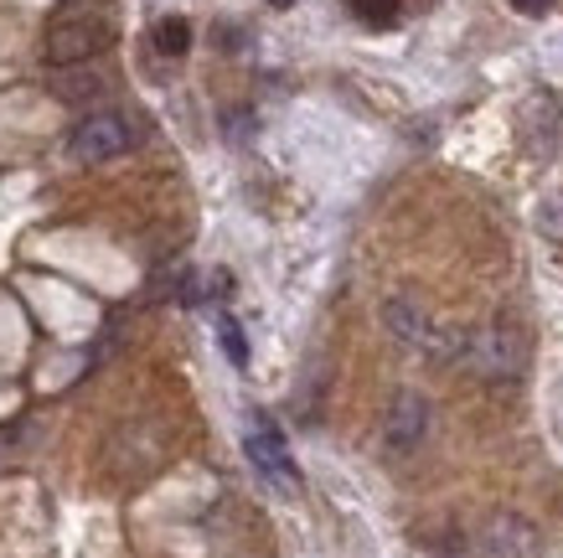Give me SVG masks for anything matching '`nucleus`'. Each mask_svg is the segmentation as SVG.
<instances>
[{
	"label": "nucleus",
	"mask_w": 563,
	"mask_h": 558,
	"mask_svg": "<svg viewBox=\"0 0 563 558\" xmlns=\"http://www.w3.org/2000/svg\"><path fill=\"white\" fill-rule=\"evenodd\" d=\"M512 11H522V17H543V11H553V0H512Z\"/></svg>",
	"instance_id": "2eb2a0df"
},
{
	"label": "nucleus",
	"mask_w": 563,
	"mask_h": 558,
	"mask_svg": "<svg viewBox=\"0 0 563 558\" xmlns=\"http://www.w3.org/2000/svg\"><path fill=\"white\" fill-rule=\"evenodd\" d=\"M455 362L481 378H522L528 368V341L512 321H492V326H461V347H455Z\"/></svg>",
	"instance_id": "f257e3e1"
},
{
	"label": "nucleus",
	"mask_w": 563,
	"mask_h": 558,
	"mask_svg": "<svg viewBox=\"0 0 563 558\" xmlns=\"http://www.w3.org/2000/svg\"><path fill=\"white\" fill-rule=\"evenodd\" d=\"M383 321H388V331L409 352L429 357V362H455V347H461V326H440L434 316H424L413 300H388L383 305Z\"/></svg>",
	"instance_id": "f03ea898"
},
{
	"label": "nucleus",
	"mask_w": 563,
	"mask_h": 558,
	"mask_svg": "<svg viewBox=\"0 0 563 558\" xmlns=\"http://www.w3.org/2000/svg\"><path fill=\"white\" fill-rule=\"evenodd\" d=\"M543 228H548V233H553V238H559V243H563V192H553V203L543 207Z\"/></svg>",
	"instance_id": "ddd939ff"
},
{
	"label": "nucleus",
	"mask_w": 563,
	"mask_h": 558,
	"mask_svg": "<svg viewBox=\"0 0 563 558\" xmlns=\"http://www.w3.org/2000/svg\"><path fill=\"white\" fill-rule=\"evenodd\" d=\"M187 47H191V21H181V17L155 21V52L161 57H187Z\"/></svg>",
	"instance_id": "9d476101"
},
{
	"label": "nucleus",
	"mask_w": 563,
	"mask_h": 558,
	"mask_svg": "<svg viewBox=\"0 0 563 558\" xmlns=\"http://www.w3.org/2000/svg\"><path fill=\"white\" fill-rule=\"evenodd\" d=\"M269 6H274V11H285V6H295V0H269Z\"/></svg>",
	"instance_id": "dca6fc26"
},
{
	"label": "nucleus",
	"mask_w": 563,
	"mask_h": 558,
	"mask_svg": "<svg viewBox=\"0 0 563 558\" xmlns=\"http://www.w3.org/2000/svg\"><path fill=\"white\" fill-rule=\"evenodd\" d=\"M559 99L553 94H532L528 103H522V135H528V151L532 155H553V145H559Z\"/></svg>",
	"instance_id": "6e6552de"
},
{
	"label": "nucleus",
	"mask_w": 563,
	"mask_h": 558,
	"mask_svg": "<svg viewBox=\"0 0 563 558\" xmlns=\"http://www.w3.org/2000/svg\"><path fill=\"white\" fill-rule=\"evenodd\" d=\"M429 435V398L424 393H393L388 414H383V445H388L393 456H409V450H419V440Z\"/></svg>",
	"instance_id": "423d86ee"
},
{
	"label": "nucleus",
	"mask_w": 563,
	"mask_h": 558,
	"mask_svg": "<svg viewBox=\"0 0 563 558\" xmlns=\"http://www.w3.org/2000/svg\"><path fill=\"white\" fill-rule=\"evenodd\" d=\"M243 450H249V466H254V471L264 475L279 496H295V491H300V471H295V460H290V445H285L279 424H274L264 408H254V414H249Z\"/></svg>",
	"instance_id": "7ed1b4c3"
},
{
	"label": "nucleus",
	"mask_w": 563,
	"mask_h": 558,
	"mask_svg": "<svg viewBox=\"0 0 563 558\" xmlns=\"http://www.w3.org/2000/svg\"><path fill=\"white\" fill-rule=\"evenodd\" d=\"M222 124H228V135H233V140H243V135H249V124H254V119L243 114V109H233V114L222 119Z\"/></svg>",
	"instance_id": "4468645a"
},
{
	"label": "nucleus",
	"mask_w": 563,
	"mask_h": 558,
	"mask_svg": "<svg viewBox=\"0 0 563 558\" xmlns=\"http://www.w3.org/2000/svg\"><path fill=\"white\" fill-rule=\"evenodd\" d=\"M47 88H52V94H57L63 103H99L103 94H109L103 73L88 68V63H78V68H52V73H47Z\"/></svg>",
	"instance_id": "1a4fd4ad"
},
{
	"label": "nucleus",
	"mask_w": 563,
	"mask_h": 558,
	"mask_svg": "<svg viewBox=\"0 0 563 558\" xmlns=\"http://www.w3.org/2000/svg\"><path fill=\"white\" fill-rule=\"evenodd\" d=\"M486 558H543V538H538V527L528 517H517V512H496L492 523H486Z\"/></svg>",
	"instance_id": "0eeeda50"
},
{
	"label": "nucleus",
	"mask_w": 563,
	"mask_h": 558,
	"mask_svg": "<svg viewBox=\"0 0 563 558\" xmlns=\"http://www.w3.org/2000/svg\"><path fill=\"white\" fill-rule=\"evenodd\" d=\"M398 11H404V0H352V17L362 26H393Z\"/></svg>",
	"instance_id": "9b49d317"
},
{
	"label": "nucleus",
	"mask_w": 563,
	"mask_h": 558,
	"mask_svg": "<svg viewBox=\"0 0 563 558\" xmlns=\"http://www.w3.org/2000/svg\"><path fill=\"white\" fill-rule=\"evenodd\" d=\"M109 42H114L109 21L63 17V21H52L47 36H42V57H47V68H78V63H93L99 52H109Z\"/></svg>",
	"instance_id": "20e7f679"
},
{
	"label": "nucleus",
	"mask_w": 563,
	"mask_h": 558,
	"mask_svg": "<svg viewBox=\"0 0 563 558\" xmlns=\"http://www.w3.org/2000/svg\"><path fill=\"white\" fill-rule=\"evenodd\" d=\"M218 341L233 368H249V341H243V326L233 321V316H218Z\"/></svg>",
	"instance_id": "f8f14e48"
},
{
	"label": "nucleus",
	"mask_w": 563,
	"mask_h": 558,
	"mask_svg": "<svg viewBox=\"0 0 563 558\" xmlns=\"http://www.w3.org/2000/svg\"><path fill=\"white\" fill-rule=\"evenodd\" d=\"M130 145H135L130 119H124V114H109V109L78 119V124H73V135H68V155H73V161H84V166H103V161L124 155Z\"/></svg>",
	"instance_id": "39448f33"
}]
</instances>
